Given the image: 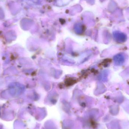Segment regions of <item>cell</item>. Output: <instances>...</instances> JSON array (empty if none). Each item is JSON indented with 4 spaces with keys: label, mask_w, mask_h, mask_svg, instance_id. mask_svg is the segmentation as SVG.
Segmentation results:
<instances>
[{
    "label": "cell",
    "mask_w": 129,
    "mask_h": 129,
    "mask_svg": "<svg viewBox=\"0 0 129 129\" xmlns=\"http://www.w3.org/2000/svg\"><path fill=\"white\" fill-rule=\"evenodd\" d=\"M114 60L115 64L117 65H121L124 62V57L121 54H118L114 57Z\"/></svg>",
    "instance_id": "obj_1"
},
{
    "label": "cell",
    "mask_w": 129,
    "mask_h": 129,
    "mask_svg": "<svg viewBox=\"0 0 129 129\" xmlns=\"http://www.w3.org/2000/svg\"><path fill=\"white\" fill-rule=\"evenodd\" d=\"M114 37L116 41L119 42H123L125 41L126 37L125 36L122 34H116L114 35Z\"/></svg>",
    "instance_id": "obj_2"
}]
</instances>
